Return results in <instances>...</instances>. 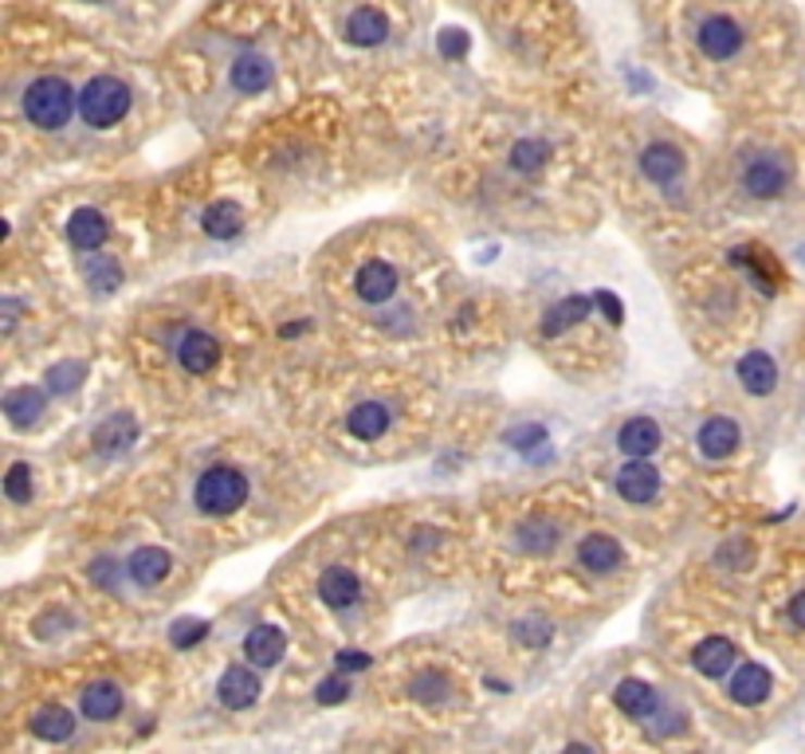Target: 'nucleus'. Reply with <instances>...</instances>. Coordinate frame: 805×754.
<instances>
[{"label": "nucleus", "mask_w": 805, "mask_h": 754, "mask_svg": "<svg viewBox=\"0 0 805 754\" xmlns=\"http://www.w3.org/2000/svg\"><path fill=\"white\" fill-rule=\"evenodd\" d=\"M216 695H221V704L228 707V712H244V707L256 704V695H260V680L252 676V668H228V672L221 676V688H216Z\"/></svg>", "instance_id": "nucleus-12"}, {"label": "nucleus", "mask_w": 805, "mask_h": 754, "mask_svg": "<svg viewBox=\"0 0 805 754\" xmlns=\"http://www.w3.org/2000/svg\"><path fill=\"white\" fill-rule=\"evenodd\" d=\"M131 87L122 79H114V75H99V79H91L87 87H83L79 95V114L87 126H95V131H107V126H114V122L126 119V111H131Z\"/></svg>", "instance_id": "nucleus-1"}, {"label": "nucleus", "mask_w": 805, "mask_h": 754, "mask_svg": "<svg viewBox=\"0 0 805 754\" xmlns=\"http://www.w3.org/2000/svg\"><path fill=\"white\" fill-rule=\"evenodd\" d=\"M436 48H441V55H448V60H463V55H468V36H463L460 28H448V32H441Z\"/></svg>", "instance_id": "nucleus-37"}, {"label": "nucleus", "mask_w": 805, "mask_h": 754, "mask_svg": "<svg viewBox=\"0 0 805 754\" xmlns=\"http://www.w3.org/2000/svg\"><path fill=\"white\" fill-rule=\"evenodd\" d=\"M134 436V421H126V417H114V421H107L95 433V441H99L102 453H119V448H126Z\"/></svg>", "instance_id": "nucleus-32"}, {"label": "nucleus", "mask_w": 805, "mask_h": 754, "mask_svg": "<svg viewBox=\"0 0 805 754\" xmlns=\"http://www.w3.org/2000/svg\"><path fill=\"white\" fill-rule=\"evenodd\" d=\"M546 158H550V146L538 138H523V141H515V150H511V165L519 173H534V170H543Z\"/></svg>", "instance_id": "nucleus-31"}, {"label": "nucleus", "mask_w": 805, "mask_h": 754, "mask_svg": "<svg viewBox=\"0 0 805 754\" xmlns=\"http://www.w3.org/2000/svg\"><path fill=\"white\" fill-rule=\"evenodd\" d=\"M83 272H87V280H91V287L95 292H114L122 283V268H119V260H111V256H99L95 251V260H87L83 263Z\"/></svg>", "instance_id": "nucleus-30"}, {"label": "nucleus", "mask_w": 805, "mask_h": 754, "mask_svg": "<svg viewBox=\"0 0 805 754\" xmlns=\"http://www.w3.org/2000/svg\"><path fill=\"white\" fill-rule=\"evenodd\" d=\"M170 566H173V558L165 551H158V546H141V551H134L131 558H126V573H131L138 585H146V590L165 582V578H170Z\"/></svg>", "instance_id": "nucleus-17"}, {"label": "nucleus", "mask_w": 805, "mask_h": 754, "mask_svg": "<svg viewBox=\"0 0 805 754\" xmlns=\"http://www.w3.org/2000/svg\"><path fill=\"white\" fill-rule=\"evenodd\" d=\"M621 558H624L621 543L609 539V534H585L582 546H578V563L590 573H614L621 566Z\"/></svg>", "instance_id": "nucleus-11"}, {"label": "nucleus", "mask_w": 805, "mask_h": 754, "mask_svg": "<svg viewBox=\"0 0 805 754\" xmlns=\"http://www.w3.org/2000/svg\"><path fill=\"white\" fill-rule=\"evenodd\" d=\"M71 111H75V95H71V87L63 79H55V75H44V79H36L24 91V114H28L32 126H40V131H60V126H67Z\"/></svg>", "instance_id": "nucleus-2"}, {"label": "nucleus", "mask_w": 805, "mask_h": 754, "mask_svg": "<svg viewBox=\"0 0 805 754\" xmlns=\"http://www.w3.org/2000/svg\"><path fill=\"white\" fill-rule=\"evenodd\" d=\"M519 641H523V644H546V641H550V625H546V621H519Z\"/></svg>", "instance_id": "nucleus-41"}, {"label": "nucleus", "mask_w": 805, "mask_h": 754, "mask_svg": "<svg viewBox=\"0 0 805 754\" xmlns=\"http://www.w3.org/2000/svg\"><path fill=\"white\" fill-rule=\"evenodd\" d=\"M695 44H699L707 60H731L743 48V28L731 16H707L699 24V32H695Z\"/></svg>", "instance_id": "nucleus-5"}, {"label": "nucleus", "mask_w": 805, "mask_h": 754, "mask_svg": "<svg viewBox=\"0 0 805 754\" xmlns=\"http://www.w3.org/2000/svg\"><path fill=\"white\" fill-rule=\"evenodd\" d=\"M739 382H743L746 393H755V397H766V393L778 385L775 358H770L766 350H751L743 362H739Z\"/></svg>", "instance_id": "nucleus-16"}, {"label": "nucleus", "mask_w": 805, "mask_h": 754, "mask_svg": "<svg viewBox=\"0 0 805 754\" xmlns=\"http://www.w3.org/2000/svg\"><path fill=\"white\" fill-rule=\"evenodd\" d=\"M790 621H794L797 629H805V594H797L794 602H790Z\"/></svg>", "instance_id": "nucleus-45"}, {"label": "nucleus", "mask_w": 805, "mask_h": 754, "mask_svg": "<svg viewBox=\"0 0 805 754\" xmlns=\"http://www.w3.org/2000/svg\"><path fill=\"white\" fill-rule=\"evenodd\" d=\"M546 433L538 429V424H527V429H519V433L507 436V444H515V448H527V444H543Z\"/></svg>", "instance_id": "nucleus-42"}, {"label": "nucleus", "mask_w": 805, "mask_h": 754, "mask_svg": "<svg viewBox=\"0 0 805 754\" xmlns=\"http://www.w3.org/2000/svg\"><path fill=\"white\" fill-rule=\"evenodd\" d=\"M32 731L40 734V739H48V743H63V739L75 734V719H71L67 707H40V712L32 715Z\"/></svg>", "instance_id": "nucleus-25"}, {"label": "nucleus", "mask_w": 805, "mask_h": 754, "mask_svg": "<svg viewBox=\"0 0 805 754\" xmlns=\"http://www.w3.org/2000/svg\"><path fill=\"white\" fill-rule=\"evenodd\" d=\"M346 695H350V684H346L343 676H331V680L319 684V704H343Z\"/></svg>", "instance_id": "nucleus-40"}, {"label": "nucleus", "mask_w": 805, "mask_h": 754, "mask_svg": "<svg viewBox=\"0 0 805 754\" xmlns=\"http://www.w3.org/2000/svg\"><path fill=\"white\" fill-rule=\"evenodd\" d=\"M585 311H590V299L574 295V299H566V302H558V307H550V314L543 319V331L554 338V334L570 331L574 322H582V319H585Z\"/></svg>", "instance_id": "nucleus-29"}, {"label": "nucleus", "mask_w": 805, "mask_h": 754, "mask_svg": "<svg viewBox=\"0 0 805 754\" xmlns=\"http://www.w3.org/2000/svg\"><path fill=\"white\" fill-rule=\"evenodd\" d=\"M660 424L653 421V417H633V421L621 424V433H617V444H621L624 456H633V460H644V456H653L656 448H660Z\"/></svg>", "instance_id": "nucleus-8"}, {"label": "nucleus", "mask_w": 805, "mask_h": 754, "mask_svg": "<svg viewBox=\"0 0 805 754\" xmlns=\"http://www.w3.org/2000/svg\"><path fill=\"white\" fill-rule=\"evenodd\" d=\"M193 499H197V507H201L205 515H232V511H240L244 499H248V480H244V472L228 468V463H216V468H209V472L197 480Z\"/></svg>", "instance_id": "nucleus-3"}, {"label": "nucleus", "mask_w": 805, "mask_h": 754, "mask_svg": "<svg viewBox=\"0 0 805 754\" xmlns=\"http://www.w3.org/2000/svg\"><path fill=\"white\" fill-rule=\"evenodd\" d=\"M641 170L648 182L668 185L684 173V153L676 150V146H668V141H653V146H644V153H641Z\"/></svg>", "instance_id": "nucleus-10"}, {"label": "nucleus", "mask_w": 805, "mask_h": 754, "mask_svg": "<svg viewBox=\"0 0 805 754\" xmlns=\"http://www.w3.org/2000/svg\"><path fill=\"white\" fill-rule=\"evenodd\" d=\"M743 185L751 197H778L790 185V161L782 153H758L743 165Z\"/></svg>", "instance_id": "nucleus-4"}, {"label": "nucleus", "mask_w": 805, "mask_h": 754, "mask_svg": "<svg viewBox=\"0 0 805 754\" xmlns=\"http://www.w3.org/2000/svg\"><path fill=\"white\" fill-rule=\"evenodd\" d=\"M87 4H99V0H87Z\"/></svg>", "instance_id": "nucleus-46"}, {"label": "nucleus", "mask_w": 805, "mask_h": 754, "mask_svg": "<svg viewBox=\"0 0 805 754\" xmlns=\"http://www.w3.org/2000/svg\"><path fill=\"white\" fill-rule=\"evenodd\" d=\"M770 688H775V680H770V672H766L763 664H739V672L731 676V700L743 707L763 704L766 695H770Z\"/></svg>", "instance_id": "nucleus-14"}, {"label": "nucleus", "mask_w": 805, "mask_h": 754, "mask_svg": "<svg viewBox=\"0 0 805 754\" xmlns=\"http://www.w3.org/2000/svg\"><path fill=\"white\" fill-rule=\"evenodd\" d=\"M354 292L362 295L366 302H389L393 292H397V272L385 260L362 263L358 275H354Z\"/></svg>", "instance_id": "nucleus-9"}, {"label": "nucleus", "mask_w": 805, "mask_h": 754, "mask_svg": "<svg viewBox=\"0 0 805 754\" xmlns=\"http://www.w3.org/2000/svg\"><path fill=\"white\" fill-rule=\"evenodd\" d=\"M40 409H44V397L32 385H21V390H12L9 397H4V417H9L12 424H32L40 421Z\"/></svg>", "instance_id": "nucleus-27"}, {"label": "nucleus", "mask_w": 805, "mask_h": 754, "mask_svg": "<svg viewBox=\"0 0 805 754\" xmlns=\"http://www.w3.org/2000/svg\"><path fill=\"white\" fill-rule=\"evenodd\" d=\"M370 664V656L366 653H338V668L343 672H358V668H366Z\"/></svg>", "instance_id": "nucleus-44"}, {"label": "nucleus", "mask_w": 805, "mask_h": 754, "mask_svg": "<svg viewBox=\"0 0 805 754\" xmlns=\"http://www.w3.org/2000/svg\"><path fill=\"white\" fill-rule=\"evenodd\" d=\"M692 664H695V672L711 676V680H723V676L735 668V644L723 641V636H707V641L695 644Z\"/></svg>", "instance_id": "nucleus-13"}, {"label": "nucleus", "mask_w": 805, "mask_h": 754, "mask_svg": "<svg viewBox=\"0 0 805 754\" xmlns=\"http://www.w3.org/2000/svg\"><path fill=\"white\" fill-rule=\"evenodd\" d=\"M205 232L209 236H216V240H228V236H236V232L244 228V212L240 205H232V201H221V205H212V209H205Z\"/></svg>", "instance_id": "nucleus-28"}, {"label": "nucleus", "mask_w": 805, "mask_h": 754, "mask_svg": "<svg viewBox=\"0 0 805 754\" xmlns=\"http://www.w3.org/2000/svg\"><path fill=\"white\" fill-rule=\"evenodd\" d=\"M79 378H83V366L67 362V366H55V370L48 373V385L55 393H63V390H75V385H79Z\"/></svg>", "instance_id": "nucleus-35"}, {"label": "nucleus", "mask_w": 805, "mask_h": 754, "mask_svg": "<svg viewBox=\"0 0 805 754\" xmlns=\"http://www.w3.org/2000/svg\"><path fill=\"white\" fill-rule=\"evenodd\" d=\"M409 692H413L417 700H444V695H448V680L436 676V672H424L409 684Z\"/></svg>", "instance_id": "nucleus-34"}, {"label": "nucleus", "mask_w": 805, "mask_h": 754, "mask_svg": "<svg viewBox=\"0 0 805 754\" xmlns=\"http://www.w3.org/2000/svg\"><path fill=\"white\" fill-rule=\"evenodd\" d=\"M614 700H617V707H621L624 715H633V719H648V715L656 712V704H660L656 692L644 684V680H621Z\"/></svg>", "instance_id": "nucleus-24"}, {"label": "nucleus", "mask_w": 805, "mask_h": 754, "mask_svg": "<svg viewBox=\"0 0 805 754\" xmlns=\"http://www.w3.org/2000/svg\"><path fill=\"white\" fill-rule=\"evenodd\" d=\"M554 527L550 523H534V527H523V546L527 551H550L554 546Z\"/></svg>", "instance_id": "nucleus-36"}, {"label": "nucleus", "mask_w": 805, "mask_h": 754, "mask_svg": "<svg viewBox=\"0 0 805 754\" xmlns=\"http://www.w3.org/2000/svg\"><path fill=\"white\" fill-rule=\"evenodd\" d=\"M597 302H602V307H605V319H609V322H621V319H624V311H621V299H617V295L602 292V295H597Z\"/></svg>", "instance_id": "nucleus-43"}, {"label": "nucleus", "mask_w": 805, "mask_h": 754, "mask_svg": "<svg viewBox=\"0 0 805 754\" xmlns=\"http://www.w3.org/2000/svg\"><path fill=\"white\" fill-rule=\"evenodd\" d=\"M283 648H287V641H283V633L275 629V625H256L252 633L244 636V656H248L252 664H260V668L280 664Z\"/></svg>", "instance_id": "nucleus-20"}, {"label": "nucleus", "mask_w": 805, "mask_h": 754, "mask_svg": "<svg viewBox=\"0 0 805 754\" xmlns=\"http://www.w3.org/2000/svg\"><path fill=\"white\" fill-rule=\"evenodd\" d=\"M119 712H122V692L114 684H107V680L83 692V715L87 719H114Z\"/></svg>", "instance_id": "nucleus-26"}, {"label": "nucleus", "mask_w": 805, "mask_h": 754, "mask_svg": "<svg viewBox=\"0 0 805 754\" xmlns=\"http://www.w3.org/2000/svg\"><path fill=\"white\" fill-rule=\"evenodd\" d=\"M699 453L707 456V460H723V456H731L739 448V424L731 421V417H711V421L699 429Z\"/></svg>", "instance_id": "nucleus-15"}, {"label": "nucleus", "mask_w": 805, "mask_h": 754, "mask_svg": "<svg viewBox=\"0 0 805 754\" xmlns=\"http://www.w3.org/2000/svg\"><path fill=\"white\" fill-rule=\"evenodd\" d=\"M346 429H350V436H358V441H377V436L389 429V409H385L382 401L354 405L350 417H346Z\"/></svg>", "instance_id": "nucleus-22"}, {"label": "nucleus", "mask_w": 805, "mask_h": 754, "mask_svg": "<svg viewBox=\"0 0 805 754\" xmlns=\"http://www.w3.org/2000/svg\"><path fill=\"white\" fill-rule=\"evenodd\" d=\"M4 495H9L12 503L32 499V468L28 463H12L9 475H4Z\"/></svg>", "instance_id": "nucleus-33"}, {"label": "nucleus", "mask_w": 805, "mask_h": 754, "mask_svg": "<svg viewBox=\"0 0 805 754\" xmlns=\"http://www.w3.org/2000/svg\"><path fill=\"white\" fill-rule=\"evenodd\" d=\"M656 492H660V472H656L648 460H633V456H629V463L617 472V495H621L624 503L644 507V503L656 499Z\"/></svg>", "instance_id": "nucleus-6"}, {"label": "nucleus", "mask_w": 805, "mask_h": 754, "mask_svg": "<svg viewBox=\"0 0 805 754\" xmlns=\"http://www.w3.org/2000/svg\"><path fill=\"white\" fill-rule=\"evenodd\" d=\"M205 633H209V625L205 621H177L173 625V644H177V648H189V644H197Z\"/></svg>", "instance_id": "nucleus-38"}, {"label": "nucleus", "mask_w": 805, "mask_h": 754, "mask_svg": "<svg viewBox=\"0 0 805 754\" xmlns=\"http://www.w3.org/2000/svg\"><path fill=\"white\" fill-rule=\"evenodd\" d=\"M232 87L244 95H256V91H268L272 87V63L256 55V51H244L240 60L232 63Z\"/></svg>", "instance_id": "nucleus-21"}, {"label": "nucleus", "mask_w": 805, "mask_h": 754, "mask_svg": "<svg viewBox=\"0 0 805 754\" xmlns=\"http://www.w3.org/2000/svg\"><path fill=\"white\" fill-rule=\"evenodd\" d=\"M719 563H727L731 570H743V566H751V546H746L743 539L719 546Z\"/></svg>", "instance_id": "nucleus-39"}, {"label": "nucleus", "mask_w": 805, "mask_h": 754, "mask_svg": "<svg viewBox=\"0 0 805 754\" xmlns=\"http://www.w3.org/2000/svg\"><path fill=\"white\" fill-rule=\"evenodd\" d=\"M358 594H362V585H358V578H354L346 566H331V570L319 578V597L331 609H346V605L358 602Z\"/></svg>", "instance_id": "nucleus-19"}, {"label": "nucleus", "mask_w": 805, "mask_h": 754, "mask_svg": "<svg viewBox=\"0 0 805 754\" xmlns=\"http://www.w3.org/2000/svg\"><path fill=\"white\" fill-rule=\"evenodd\" d=\"M385 36H389V21H385L377 9L350 12V21H346V40L350 44H358V48H373V44H382Z\"/></svg>", "instance_id": "nucleus-23"}, {"label": "nucleus", "mask_w": 805, "mask_h": 754, "mask_svg": "<svg viewBox=\"0 0 805 754\" xmlns=\"http://www.w3.org/2000/svg\"><path fill=\"white\" fill-rule=\"evenodd\" d=\"M67 240L79 251H95L107 240V217L99 209H75L67 221Z\"/></svg>", "instance_id": "nucleus-18"}, {"label": "nucleus", "mask_w": 805, "mask_h": 754, "mask_svg": "<svg viewBox=\"0 0 805 754\" xmlns=\"http://www.w3.org/2000/svg\"><path fill=\"white\" fill-rule=\"evenodd\" d=\"M177 362H182V370H189V373H209L212 366L221 362V343L205 331L182 334V343H177Z\"/></svg>", "instance_id": "nucleus-7"}]
</instances>
